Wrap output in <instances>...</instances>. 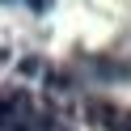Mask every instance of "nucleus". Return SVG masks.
<instances>
[{"label": "nucleus", "instance_id": "obj_2", "mask_svg": "<svg viewBox=\"0 0 131 131\" xmlns=\"http://www.w3.org/2000/svg\"><path fill=\"white\" fill-rule=\"evenodd\" d=\"M85 110H89V118H93L102 131H131V106L106 102V97H89Z\"/></svg>", "mask_w": 131, "mask_h": 131}, {"label": "nucleus", "instance_id": "obj_1", "mask_svg": "<svg viewBox=\"0 0 131 131\" xmlns=\"http://www.w3.org/2000/svg\"><path fill=\"white\" fill-rule=\"evenodd\" d=\"M0 131H72L38 93L21 85L0 89Z\"/></svg>", "mask_w": 131, "mask_h": 131}]
</instances>
